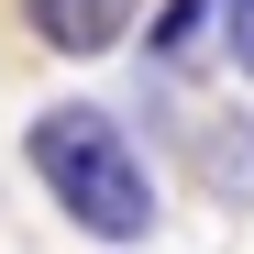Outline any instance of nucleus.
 I'll use <instances>...</instances> for the list:
<instances>
[{"mask_svg":"<svg viewBox=\"0 0 254 254\" xmlns=\"http://www.w3.org/2000/svg\"><path fill=\"white\" fill-rule=\"evenodd\" d=\"M22 155H33L45 199H56L89 243H144V232H155V177H144V155H133V133H122L111 111H89V100L33 111V122H22Z\"/></svg>","mask_w":254,"mask_h":254,"instance_id":"obj_1","label":"nucleus"},{"mask_svg":"<svg viewBox=\"0 0 254 254\" xmlns=\"http://www.w3.org/2000/svg\"><path fill=\"white\" fill-rule=\"evenodd\" d=\"M11 11L33 22V45H56V56H111L122 33H133V0H11Z\"/></svg>","mask_w":254,"mask_h":254,"instance_id":"obj_2","label":"nucleus"},{"mask_svg":"<svg viewBox=\"0 0 254 254\" xmlns=\"http://www.w3.org/2000/svg\"><path fill=\"white\" fill-rule=\"evenodd\" d=\"M199 177L254 210V122H199Z\"/></svg>","mask_w":254,"mask_h":254,"instance_id":"obj_3","label":"nucleus"},{"mask_svg":"<svg viewBox=\"0 0 254 254\" xmlns=\"http://www.w3.org/2000/svg\"><path fill=\"white\" fill-rule=\"evenodd\" d=\"M199 33H210V0H166V11H155V56H166V66H188V56H199Z\"/></svg>","mask_w":254,"mask_h":254,"instance_id":"obj_4","label":"nucleus"},{"mask_svg":"<svg viewBox=\"0 0 254 254\" xmlns=\"http://www.w3.org/2000/svg\"><path fill=\"white\" fill-rule=\"evenodd\" d=\"M221 56L254 77V0H221Z\"/></svg>","mask_w":254,"mask_h":254,"instance_id":"obj_5","label":"nucleus"}]
</instances>
